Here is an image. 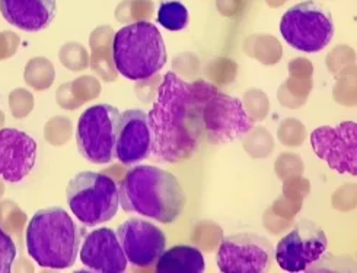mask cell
Returning <instances> with one entry per match:
<instances>
[{
  "instance_id": "obj_14",
  "label": "cell",
  "mask_w": 357,
  "mask_h": 273,
  "mask_svg": "<svg viewBox=\"0 0 357 273\" xmlns=\"http://www.w3.org/2000/svg\"><path fill=\"white\" fill-rule=\"evenodd\" d=\"M37 142L18 128L0 131V177L8 183H21L37 161Z\"/></svg>"
},
{
  "instance_id": "obj_7",
  "label": "cell",
  "mask_w": 357,
  "mask_h": 273,
  "mask_svg": "<svg viewBox=\"0 0 357 273\" xmlns=\"http://www.w3.org/2000/svg\"><path fill=\"white\" fill-rule=\"evenodd\" d=\"M117 107L98 104L80 116L76 127L77 149L92 164H109L116 158V139L120 121Z\"/></svg>"
},
{
  "instance_id": "obj_12",
  "label": "cell",
  "mask_w": 357,
  "mask_h": 273,
  "mask_svg": "<svg viewBox=\"0 0 357 273\" xmlns=\"http://www.w3.org/2000/svg\"><path fill=\"white\" fill-rule=\"evenodd\" d=\"M116 234L127 262L136 267L153 266L167 249L165 233L155 223L142 218L124 221Z\"/></svg>"
},
{
  "instance_id": "obj_18",
  "label": "cell",
  "mask_w": 357,
  "mask_h": 273,
  "mask_svg": "<svg viewBox=\"0 0 357 273\" xmlns=\"http://www.w3.org/2000/svg\"><path fill=\"white\" fill-rule=\"evenodd\" d=\"M190 13L185 5L178 0H168L158 9V22L168 31H183L187 28Z\"/></svg>"
},
{
  "instance_id": "obj_16",
  "label": "cell",
  "mask_w": 357,
  "mask_h": 273,
  "mask_svg": "<svg viewBox=\"0 0 357 273\" xmlns=\"http://www.w3.org/2000/svg\"><path fill=\"white\" fill-rule=\"evenodd\" d=\"M57 0H0V13L12 27L24 32H40L50 27Z\"/></svg>"
},
{
  "instance_id": "obj_11",
  "label": "cell",
  "mask_w": 357,
  "mask_h": 273,
  "mask_svg": "<svg viewBox=\"0 0 357 273\" xmlns=\"http://www.w3.org/2000/svg\"><path fill=\"white\" fill-rule=\"evenodd\" d=\"M357 126L344 121L337 126H321L311 133V145L317 156L340 174L357 172Z\"/></svg>"
},
{
  "instance_id": "obj_1",
  "label": "cell",
  "mask_w": 357,
  "mask_h": 273,
  "mask_svg": "<svg viewBox=\"0 0 357 273\" xmlns=\"http://www.w3.org/2000/svg\"><path fill=\"white\" fill-rule=\"evenodd\" d=\"M215 89L206 80L187 82L175 72L165 75L148 115L151 158L162 164H176L199 151L204 135L203 108Z\"/></svg>"
},
{
  "instance_id": "obj_3",
  "label": "cell",
  "mask_w": 357,
  "mask_h": 273,
  "mask_svg": "<svg viewBox=\"0 0 357 273\" xmlns=\"http://www.w3.org/2000/svg\"><path fill=\"white\" fill-rule=\"evenodd\" d=\"M84 230L63 207H44L31 218L26 228V251L38 266L72 267L79 256Z\"/></svg>"
},
{
  "instance_id": "obj_8",
  "label": "cell",
  "mask_w": 357,
  "mask_h": 273,
  "mask_svg": "<svg viewBox=\"0 0 357 273\" xmlns=\"http://www.w3.org/2000/svg\"><path fill=\"white\" fill-rule=\"evenodd\" d=\"M274 247L255 233L226 235L218 250L216 263L223 273H263L270 270Z\"/></svg>"
},
{
  "instance_id": "obj_15",
  "label": "cell",
  "mask_w": 357,
  "mask_h": 273,
  "mask_svg": "<svg viewBox=\"0 0 357 273\" xmlns=\"http://www.w3.org/2000/svg\"><path fill=\"white\" fill-rule=\"evenodd\" d=\"M79 254L84 266L101 273H121L128 263L117 234L109 228L89 233L84 238Z\"/></svg>"
},
{
  "instance_id": "obj_2",
  "label": "cell",
  "mask_w": 357,
  "mask_h": 273,
  "mask_svg": "<svg viewBox=\"0 0 357 273\" xmlns=\"http://www.w3.org/2000/svg\"><path fill=\"white\" fill-rule=\"evenodd\" d=\"M120 206L126 212L143 215L160 223H172L185 206L184 190L169 171L155 165L130 170L119 187Z\"/></svg>"
},
{
  "instance_id": "obj_9",
  "label": "cell",
  "mask_w": 357,
  "mask_h": 273,
  "mask_svg": "<svg viewBox=\"0 0 357 273\" xmlns=\"http://www.w3.org/2000/svg\"><path fill=\"white\" fill-rule=\"evenodd\" d=\"M328 249V238L317 223L301 221L274 250L278 265L286 272H303L318 263Z\"/></svg>"
},
{
  "instance_id": "obj_4",
  "label": "cell",
  "mask_w": 357,
  "mask_h": 273,
  "mask_svg": "<svg viewBox=\"0 0 357 273\" xmlns=\"http://www.w3.org/2000/svg\"><path fill=\"white\" fill-rule=\"evenodd\" d=\"M112 60L126 79L146 80L155 76L167 63L160 31L146 21L123 27L112 40Z\"/></svg>"
},
{
  "instance_id": "obj_19",
  "label": "cell",
  "mask_w": 357,
  "mask_h": 273,
  "mask_svg": "<svg viewBox=\"0 0 357 273\" xmlns=\"http://www.w3.org/2000/svg\"><path fill=\"white\" fill-rule=\"evenodd\" d=\"M16 259V246L13 239L0 228V273H9Z\"/></svg>"
},
{
  "instance_id": "obj_10",
  "label": "cell",
  "mask_w": 357,
  "mask_h": 273,
  "mask_svg": "<svg viewBox=\"0 0 357 273\" xmlns=\"http://www.w3.org/2000/svg\"><path fill=\"white\" fill-rule=\"evenodd\" d=\"M254 124L255 121L235 96L226 95L218 88L210 94L203 108V127L210 142H232L247 135Z\"/></svg>"
},
{
  "instance_id": "obj_6",
  "label": "cell",
  "mask_w": 357,
  "mask_h": 273,
  "mask_svg": "<svg viewBox=\"0 0 357 273\" xmlns=\"http://www.w3.org/2000/svg\"><path fill=\"white\" fill-rule=\"evenodd\" d=\"M280 32L284 41L295 50L318 53L334 37L331 12L322 5L307 0L287 9L280 21Z\"/></svg>"
},
{
  "instance_id": "obj_17",
  "label": "cell",
  "mask_w": 357,
  "mask_h": 273,
  "mask_svg": "<svg viewBox=\"0 0 357 273\" xmlns=\"http://www.w3.org/2000/svg\"><path fill=\"white\" fill-rule=\"evenodd\" d=\"M158 273H202L206 269L202 251L191 246H174L159 256Z\"/></svg>"
},
{
  "instance_id": "obj_5",
  "label": "cell",
  "mask_w": 357,
  "mask_h": 273,
  "mask_svg": "<svg viewBox=\"0 0 357 273\" xmlns=\"http://www.w3.org/2000/svg\"><path fill=\"white\" fill-rule=\"evenodd\" d=\"M66 198L73 215L86 227L114 218L120 207L119 187L108 175L93 171L76 174L69 182Z\"/></svg>"
},
{
  "instance_id": "obj_13",
  "label": "cell",
  "mask_w": 357,
  "mask_h": 273,
  "mask_svg": "<svg viewBox=\"0 0 357 273\" xmlns=\"http://www.w3.org/2000/svg\"><path fill=\"white\" fill-rule=\"evenodd\" d=\"M152 133L148 115L127 110L120 115L116 139V158L124 165H136L151 156Z\"/></svg>"
}]
</instances>
